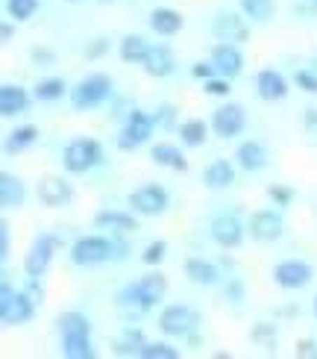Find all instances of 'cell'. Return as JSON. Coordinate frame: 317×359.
Here are the masks:
<instances>
[{
    "mask_svg": "<svg viewBox=\"0 0 317 359\" xmlns=\"http://www.w3.org/2000/svg\"><path fill=\"white\" fill-rule=\"evenodd\" d=\"M164 292H168V280H164V274L153 271L141 277L139 283H132V286H127L124 292L118 294V304L124 312H129V316H141V312H147L150 306H156Z\"/></svg>",
    "mask_w": 317,
    "mask_h": 359,
    "instance_id": "cell-1",
    "label": "cell"
},
{
    "mask_svg": "<svg viewBox=\"0 0 317 359\" xmlns=\"http://www.w3.org/2000/svg\"><path fill=\"white\" fill-rule=\"evenodd\" d=\"M59 330H62V353L68 359H92V321L83 312H65L59 318Z\"/></svg>",
    "mask_w": 317,
    "mask_h": 359,
    "instance_id": "cell-2",
    "label": "cell"
},
{
    "mask_svg": "<svg viewBox=\"0 0 317 359\" xmlns=\"http://www.w3.org/2000/svg\"><path fill=\"white\" fill-rule=\"evenodd\" d=\"M36 312V301L24 292H15L9 283L0 286V321L6 327H18V324H27L33 318Z\"/></svg>",
    "mask_w": 317,
    "mask_h": 359,
    "instance_id": "cell-3",
    "label": "cell"
},
{
    "mask_svg": "<svg viewBox=\"0 0 317 359\" xmlns=\"http://www.w3.org/2000/svg\"><path fill=\"white\" fill-rule=\"evenodd\" d=\"M112 95V80L106 74H88L85 80H80L71 88V103L73 109H94Z\"/></svg>",
    "mask_w": 317,
    "mask_h": 359,
    "instance_id": "cell-4",
    "label": "cell"
},
{
    "mask_svg": "<svg viewBox=\"0 0 317 359\" xmlns=\"http://www.w3.org/2000/svg\"><path fill=\"white\" fill-rule=\"evenodd\" d=\"M100 159H103V147H100V142H94V139H73V142L65 147V154H62L65 171H71V174H85V171H92L94 165H100Z\"/></svg>",
    "mask_w": 317,
    "mask_h": 359,
    "instance_id": "cell-5",
    "label": "cell"
},
{
    "mask_svg": "<svg viewBox=\"0 0 317 359\" xmlns=\"http://www.w3.org/2000/svg\"><path fill=\"white\" fill-rule=\"evenodd\" d=\"M115 257V245L103 236H85L77 238L71 248V262L73 265H100Z\"/></svg>",
    "mask_w": 317,
    "mask_h": 359,
    "instance_id": "cell-6",
    "label": "cell"
},
{
    "mask_svg": "<svg viewBox=\"0 0 317 359\" xmlns=\"http://www.w3.org/2000/svg\"><path fill=\"white\" fill-rule=\"evenodd\" d=\"M153 127H156V115H150L144 109H132L124 130H120L118 147L120 151H135V147L144 144L150 136H153Z\"/></svg>",
    "mask_w": 317,
    "mask_h": 359,
    "instance_id": "cell-7",
    "label": "cell"
},
{
    "mask_svg": "<svg viewBox=\"0 0 317 359\" xmlns=\"http://www.w3.org/2000/svg\"><path fill=\"white\" fill-rule=\"evenodd\" d=\"M197 324H200L197 312H194L191 306H183V304L164 306L162 316H159V330L164 336H188Z\"/></svg>",
    "mask_w": 317,
    "mask_h": 359,
    "instance_id": "cell-8",
    "label": "cell"
},
{
    "mask_svg": "<svg viewBox=\"0 0 317 359\" xmlns=\"http://www.w3.org/2000/svg\"><path fill=\"white\" fill-rule=\"evenodd\" d=\"M168 203H171L168 191L156 183H144L129 194V206H132V212H139V215H162L164 209H168Z\"/></svg>",
    "mask_w": 317,
    "mask_h": 359,
    "instance_id": "cell-9",
    "label": "cell"
},
{
    "mask_svg": "<svg viewBox=\"0 0 317 359\" xmlns=\"http://www.w3.org/2000/svg\"><path fill=\"white\" fill-rule=\"evenodd\" d=\"M53 250H56V238L53 236H38L33 245H29L27 257H24V271L27 277H44V271L50 268V259H53Z\"/></svg>",
    "mask_w": 317,
    "mask_h": 359,
    "instance_id": "cell-10",
    "label": "cell"
},
{
    "mask_svg": "<svg viewBox=\"0 0 317 359\" xmlns=\"http://www.w3.org/2000/svg\"><path fill=\"white\" fill-rule=\"evenodd\" d=\"M211 127H215V133H218L220 139L238 136V133L247 127V112H244V107H238V103H223L220 109H215Z\"/></svg>",
    "mask_w": 317,
    "mask_h": 359,
    "instance_id": "cell-11",
    "label": "cell"
},
{
    "mask_svg": "<svg viewBox=\"0 0 317 359\" xmlns=\"http://www.w3.org/2000/svg\"><path fill=\"white\" fill-rule=\"evenodd\" d=\"M274 280L282 289H306L311 283V265L303 259H285L274 268Z\"/></svg>",
    "mask_w": 317,
    "mask_h": 359,
    "instance_id": "cell-12",
    "label": "cell"
},
{
    "mask_svg": "<svg viewBox=\"0 0 317 359\" xmlns=\"http://www.w3.org/2000/svg\"><path fill=\"white\" fill-rule=\"evenodd\" d=\"M211 33H215L220 41H226V44H244L250 39V27H247V21L241 18V15L220 12L215 18V24H211Z\"/></svg>",
    "mask_w": 317,
    "mask_h": 359,
    "instance_id": "cell-13",
    "label": "cell"
},
{
    "mask_svg": "<svg viewBox=\"0 0 317 359\" xmlns=\"http://www.w3.org/2000/svg\"><path fill=\"white\" fill-rule=\"evenodd\" d=\"M247 230H250V236L255 238V242H276V238L282 236V230H285V224L274 209H262V212H255L250 218Z\"/></svg>",
    "mask_w": 317,
    "mask_h": 359,
    "instance_id": "cell-14",
    "label": "cell"
},
{
    "mask_svg": "<svg viewBox=\"0 0 317 359\" xmlns=\"http://www.w3.org/2000/svg\"><path fill=\"white\" fill-rule=\"evenodd\" d=\"M211 65L218 68L220 77L226 80H232L241 74V68H244V56H241V50L235 48V44H218L215 50H211Z\"/></svg>",
    "mask_w": 317,
    "mask_h": 359,
    "instance_id": "cell-15",
    "label": "cell"
},
{
    "mask_svg": "<svg viewBox=\"0 0 317 359\" xmlns=\"http://www.w3.org/2000/svg\"><path fill=\"white\" fill-rule=\"evenodd\" d=\"M73 198V189L62 177H44L38 183V201L44 206H68Z\"/></svg>",
    "mask_w": 317,
    "mask_h": 359,
    "instance_id": "cell-16",
    "label": "cell"
},
{
    "mask_svg": "<svg viewBox=\"0 0 317 359\" xmlns=\"http://www.w3.org/2000/svg\"><path fill=\"white\" fill-rule=\"evenodd\" d=\"M211 238H215L220 248H238L244 242V227H241L238 218L220 215V218L211 221Z\"/></svg>",
    "mask_w": 317,
    "mask_h": 359,
    "instance_id": "cell-17",
    "label": "cell"
},
{
    "mask_svg": "<svg viewBox=\"0 0 317 359\" xmlns=\"http://www.w3.org/2000/svg\"><path fill=\"white\" fill-rule=\"evenodd\" d=\"M255 92H259L262 100H282L285 95H288V83H285V77L279 71L267 68L255 77Z\"/></svg>",
    "mask_w": 317,
    "mask_h": 359,
    "instance_id": "cell-18",
    "label": "cell"
},
{
    "mask_svg": "<svg viewBox=\"0 0 317 359\" xmlns=\"http://www.w3.org/2000/svg\"><path fill=\"white\" fill-rule=\"evenodd\" d=\"M27 107H29V95L21 86H12V83L0 86V115L3 118L21 115V112H27Z\"/></svg>",
    "mask_w": 317,
    "mask_h": 359,
    "instance_id": "cell-19",
    "label": "cell"
},
{
    "mask_svg": "<svg viewBox=\"0 0 317 359\" xmlns=\"http://www.w3.org/2000/svg\"><path fill=\"white\" fill-rule=\"evenodd\" d=\"M144 71L150 74V77H168V74H174V53L164 48V44H156V48H150L147 56H144Z\"/></svg>",
    "mask_w": 317,
    "mask_h": 359,
    "instance_id": "cell-20",
    "label": "cell"
},
{
    "mask_svg": "<svg viewBox=\"0 0 317 359\" xmlns=\"http://www.w3.org/2000/svg\"><path fill=\"white\" fill-rule=\"evenodd\" d=\"M156 165H164V168H174V171H188V159L183 156L176 144H168V142H159L153 144V151H150Z\"/></svg>",
    "mask_w": 317,
    "mask_h": 359,
    "instance_id": "cell-21",
    "label": "cell"
},
{
    "mask_svg": "<svg viewBox=\"0 0 317 359\" xmlns=\"http://www.w3.org/2000/svg\"><path fill=\"white\" fill-rule=\"evenodd\" d=\"M238 165L244 168V171H262L267 165V151H265V144L259 142H244V144H238Z\"/></svg>",
    "mask_w": 317,
    "mask_h": 359,
    "instance_id": "cell-22",
    "label": "cell"
},
{
    "mask_svg": "<svg viewBox=\"0 0 317 359\" xmlns=\"http://www.w3.org/2000/svg\"><path fill=\"white\" fill-rule=\"evenodd\" d=\"M0 206L3 209H18L24 206V183L12 174H0Z\"/></svg>",
    "mask_w": 317,
    "mask_h": 359,
    "instance_id": "cell-23",
    "label": "cell"
},
{
    "mask_svg": "<svg viewBox=\"0 0 317 359\" xmlns=\"http://www.w3.org/2000/svg\"><path fill=\"white\" fill-rule=\"evenodd\" d=\"M150 27H153L159 36H174L183 29V15L176 9H153L150 12Z\"/></svg>",
    "mask_w": 317,
    "mask_h": 359,
    "instance_id": "cell-24",
    "label": "cell"
},
{
    "mask_svg": "<svg viewBox=\"0 0 317 359\" xmlns=\"http://www.w3.org/2000/svg\"><path fill=\"white\" fill-rule=\"evenodd\" d=\"M94 224L97 227H103V230H115V233H135L139 230V221H135L132 215H127V212H97L94 215Z\"/></svg>",
    "mask_w": 317,
    "mask_h": 359,
    "instance_id": "cell-25",
    "label": "cell"
},
{
    "mask_svg": "<svg viewBox=\"0 0 317 359\" xmlns=\"http://www.w3.org/2000/svg\"><path fill=\"white\" fill-rule=\"evenodd\" d=\"M235 183V168L226 159H215L206 168V186L209 189H230Z\"/></svg>",
    "mask_w": 317,
    "mask_h": 359,
    "instance_id": "cell-26",
    "label": "cell"
},
{
    "mask_svg": "<svg viewBox=\"0 0 317 359\" xmlns=\"http://www.w3.org/2000/svg\"><path fill=\"white\" fill-rule=\"evenodd\" d=\"M185 277L197 286H215L218 283V268L206 259H188L185 262Z\"/></svg>",
    "mask_w": 317,
    "mask_h": 359,
    "instance_id": "cell-27",
    "label": "cell"
},
{
    "mask_svg": "<svg viewBox=\"0 0 317 359\" xmlns=\"http://www.w3.org/2000/svg\"><path fill=\"white\" fill-rule=\"evenodd\" d=\"M179 139H183L185 147H200V144H206V139H209L206 121H200V118H191V121H185L183 127H179Z\"/></svg>",
    "mask_w": 317,
    "mask_h": 359,
    "instance_id": "cell-28",
    "label": "cell"
},
{
    "mask_svg": "<svg viewBox=\"0 0 317 359\" xmlns=\"http://www.w3.org/2000/svg\"><path fill=\"white\" fill-rule=\"evenodd\" d=\"M36 142H38V127H18V130L9 133L6 151L9 154H21V151H27V147L36 144Z\"/></svg>",
    "mask_w": 317,
    "mask_h": 359,
    "instance_id": "cell-29",
    "label": "cell"
},
{
    "mask_svg": "<svg viewBox=\"0 0 317 359\" xmlns=\"http://www.w3.org/2000/svg\"><path fill=\"white\" fill-rule=\"evenodd\" d=\"M274 0H241V12L247 15L250 21H255V24H265V21H270V15H274Z\"/></svg>",
    "mask_w": 317,
    "mask_h": 359,
    "instance_id": "cell-30",
    "label": "cell"
},
{
    "mask_svg": "<svg viewBox=\"0 0 317 359\" xmlns=\"http://www.w3.org/2000/svg\"><path fill=\"white\" fill-rule=\"evenodd\" d=\"M147 50H150V44L141 36H127L120 41V59H124V62H144Z\"/></svg>",
    "mask_w": 317,
    "mask_h": 359,
    "instance_id": "cell-31",
    "label": "cell"
},
{
    "mask_svg": "<svg viewBox=\"0 0 317 359\" xmlns=\"http://www.w3.org/2000/svg\"><path fill=\"white\" fill-rule=\"evenodd\" d=\"M65 80H59V77H50V80H41L36 86V100H59L65 95Z\"/></svg>",
    "mask_w": 317,
    "mask_h": 359,
    "instance_id": "cell-32",
    "label": "cell"
},
{
    "mask_svg": "<svg viewBox=\"0 0 317 359\" xmlns=\"http://www.w3.org/2000/svg\"><path fill=\"white\" fill-rule=\"evenodd\" d=\"M141 359H179V351L164 345V341H147V345L139 351Z\"/></svg>",
    "mask_w": 317,
    "mask_h": 359,
    "instance_id": "cell-33",
    "label": "cell"
},
{
    "mask_svg": "<svg viewBox=\"0 0 317 359\" xmlns=\"http://www.w3.org/2000/svg\"><path fill=\"white\" fill-rule=\"evenodd\" d=\"M144 345H147V341H144V333L139 330V327H135V330L129 327V330L120 336V341H118V353H135V356H139V351H141Z\"/></svg>",
    "mask_w": 317,
    "mask_h": 359,
    "instance_id": "cell-34",
    "label": "cell"
},
{
    "mask_svg": "<svg viewBox=\"0 0 317 359\" xmlns=\"http://www.w3.org/2000/svg\"><path fill=\"white\" fill-rule=\"evenodd\" d=\"M6 9L15 21H27L33 18L36 9H38V0H6Z\"/></svg>",
    "mask_w": 317,
    "mask_h": 359,
    "instance_id": "cell-35",
    "label": "cell"
},
{
    "mask_svg": "<svg viewBox=\"0 0 317 359\" xmlns=\"http://www.w3.org/2000/svg\"><path fill=\"white\" fill-rule=\"evenodd\" d=\"M250 339L255 341V345H265V348H274L276 345V327L274 324H267V321H259L253 327V333Z\"/></svg>",
    "mask_w": 317,
    "mask_h": 359,
    "instance_id": "cell-36",
    "label": "cell"
},
{
    "mask_svg": "<svg viewBox=\"0 0 317 359\" xmlns=\"http://www.w3.org/2000/svg\"><path fill=\"white\" fill-rule=\"evenodd\" d=\"M164 250H168V245H164V242H150V245L144 248V253H141V259H144L147 265H159V262L164 259Z\"/></svg>",
    "mask_w": 317,
    "mask_h": 359,
    "instance_id": "cell-37",
    "label": "cell"
},
{
    "mask_svg": "<svg viewBox=\"0 0 317 359\" xmlns=\"http://www.w3.org/2000/svg\"><path fill=\"white\" fill-rule=\"evenodd\" d=\"M206 95H211V97H226L230 95V80L226 77H211V80H206Z\"/></svg>",
    "mask_w": 317,
    "mask_h": 359,
    "instance_id": "cell-38",
    "label": "cell"
},
{
    "mask_svg": "<svg viewBox=\"0 0 317 359\" xmlns=\"http://www.w3.org/2000/svg\"><path fill=\"white\" fill-rule=\"evenodd\" d=\"M294 83L303 88V92H309V95H317V77L311 71H297L294 74Z\"/></svg>",
    "mask_w": 317,
    "mask_h": 359,
    "instance_id": "cell-39",
    "label": "cell"
},
{
    "mask_svg": "<svg viewBox=\"0 0 317 359\" xmlns=\"http://www.w3.org/2000/svg\"><path fill=\"white\" fill-rule=\"evenodd\" d=\"M294 12L303 18H314L317 15V0H294Z\"/></svg>",
    "mask_w": 317,
    "mask_h": 359,
    "instance_id": "cell-40",
    "label": "cell"
},
{
    "mask_svg": "<svg viewBox=\"0 0 317 359\" xmlns=\"http://www.w3.org/2000/svg\"><path fill=\"white\" fill-rule=\"evenodd\" d=\"M191 74H194V77H197V80H211V77H215V74H218V68L211 65V62H197V65L191 68Z\"/></svg>",
    "mask_w": 317,
    "mask_h": 359,
    "instance_id": "cell-41",
    "label": "cell"
},
{
    "mask_svg": "<svg viewBox=\"0 0 317 359\" xmlns=\"http://www.w3.org/2000/svg\"><path fill=\"white\" fill-rule=\"evenodd\" d=\"M270 198H274L279 206H288L291 203V189H285V186H270Z\"/></svg>",
    "mask_w": 317,
    "mask_h": 359,
    "instance_id": "cell-42",
    "label": "cell"
},
{
    "mask_svg": "<svg viewBox=\"0 0 317 359\" xmlns=\"http://www.w3.org/2000/svg\"><path fill=\"white\" fill-rule=\"evenodd\" d=\"M0 257H9V224L0 221Z\"/></svg>",
    "mask_w": 317,
    "mask_h": 359,
    "instance_id": "cell-43",
    "label": "cell"
},
{
    "mask_svg": "<svg viewBox=\"0 0 317 359\" xmlns=\"http://www.w3.org/2000/svg\"><path fill=\"white\" fill-rule=\"evenodd\" d=\"M297 353H300V356H317V351H314L311 341H303V345L297 348Z\"/></svg>",
    "mask_w": 317,
    "mask_h": 359,
    "instance_id": "cell-44",
    "label": "cell"
},
{
    "mask_svg": "<svg viewBox=\"0 0 317 359\" xmlns=\"http://www.w3.org/2000/svg\"><path fill=\"white\" fill-rule=\"evenodd\" d=\"M103 50H106V39H97V44H94L92 50H88V56H97V53H103Z\"/></svg>",
    "mask_w": 317,
    "mask_h": 359,
    "instance_id": "cell-45",
    "label": "cell"
},
{
    "mask_svg": "<svg viewBox=\"0 0 317 359\" xmlns=\"http://www.w3.org/2000/svg\"><path fill=\"white\" fill-rule=\"evenodd\" d=\"M12 39V27L9 24H3V41H9Z\"/></svg>",
    "mask_w": 317,
    "mask_h": 359,
    "instance_id": "cell-46",
    "label": "cell"
},
{
    "mask_svg": "<svg viewBox=\"0 0 317 359\" xmlns=\"http://www.w3.org/2000/svg\"><path fill=\"white\" fill-rule=\"evenodd\" d=\"M314 316H317V297H314Z\"/></svg>",
    "mask_w": 317,
    "mask_h": 359,
    "instance_id": "cell-47",
    "label": "cell"
}]
</instances>
